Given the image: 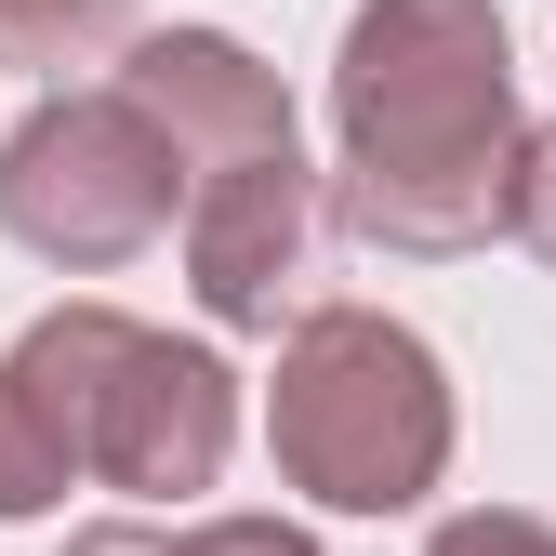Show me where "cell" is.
Instances as JSON below:
<instances>
[{"mask_svg":"<svg viewBox=\"0 0 556 556\" xmlns=\"http://www.w3.org/2000/svg\"><path fill=\"white\" fill-rule=\"evenodd\" d=\"M517 40L504 0H358L331 53V226L397 265H464L504 239L517 173Z\"/></svg>","mask_w":556,"mask_h":556,"instance_id":"6da1fadb","label":"cell"},{"mask_svg":"<svg viewBox=\"0 0 556 556\" xmlns=\"http://www.w3.org/2000/svg\"><path fill=\"white\" fill-rule=\"evenodd\" d=\"M0 371L53 425L66 477L132 491V504H199L226 477V451H239V371L213 344H186V331L119 318V305H40Z\"/></svg>","mask_w":556,"mask_h":556,"instance_id":"7a4b0ae2","label":"cell"},{"mask_svg":"<svg viewBox=\"0 0 556 556\" xmlns=\"http://www.w3.org/2000/svg\"><path fill=\"white\" fill-rule=\"evenodd\" d=\"M451 371L438 344L384 318V305H305L278 331V384H265V464L278 491H305L331 517H410L451 477Z\"/></svg>","mask_w":556,"mask_h":556,"instance_id":"3957f363","label":"cell"},{"mask_svg":"<svg viewBox=\"0 0 556 556\" xmlns=\"http://www.w3.org/2000/svg\"><path fill=\"white\" fill-rule=\"evenodd\" d=\"M186 213V173L147 119L119 106V80H66L14 119L0 147V239L40 252L53 278H106L132 252H160Z\"/></svg>","mask_w":556,"mask_h":556,"instance_id":"277c9868","label":"cell"},{"mask_svg":"<svg viewBox=\"0 0 556 556\" xmlns=\"http://www.w3.org/2000/svg\"><path fill=\"white\" fill-rule=\"evenodd\" d=\"M318 226L331 199L305 173V147H265V160H226V173H186V292L213 331H292L305 318V278H318Z\"/></svg>","mask_w":556,"mask_h":556,"instance_id":"5b68a950","label":"cell"},{"mask_svg":"<svg viewBox=\"0 0 556 556\" xmlns=\"http://www.w3.org/2000/svg\"><path fill=\"white\" fill-rule=\"evenodd\" d=\"M119 106L173 147V173H226V160H265L292 147V93H278V66L226 27H132L119 40Z\"/></svg>","mask_w":556,"mask_h":556,"instance_id":"8992f818","label":"cell"},{"mask_svg":"<svg viewBox=\"0 0 556 556\" xmlns=\"http://www.w3.org/2000/svg\"><path fill=\"white\" fill-rule=\"evenodd\" d=\"M119 40H132L119 0H0V80L66 93L80 66H119Z\"/></svg>","mask_w":556,"mask_h":556,"instance_id":"52a82bcc","label":"cell"},{"mask_svg":"<svg viewBox=\"0 0 556 556\" xmlns=\"http://www.w3.org/2000/svg\"><path fill=\"white\" fill-rule=\"evenodd\" d=\"M53 504H66V451L27 410V384L0 371V517H53Z\"/></svg>","mask_w":556,"mask_h":556,"instance_id":"ba28073f","label":"cell"},{"mask_svg":"<svg viewBox=\"0 0 556 556\" xmlns=\"http://www.w3.org/2000/svg\"><path fill=\"white\" fill-rule=\"evenodd\" d=\"M504 239H517L530 265H556V119H530V132H517V173H504Z\"/></svg>","mask_w":556,"mask_h":556,"instance_id":"9c48e42d","label":"cell"},{"mask_svg":"<svg viewBox=\"0 0 556 556\" xmlns=\"http://www.w3.org/2000/svg\"><path fill=\"white\" fill-rule=\"evenodd\" d=\"M425 556H556V517H530V504H464V517L425 530Z\"/></svg>","mask_w":556,"mask_h":556,"instance_id":"30bf717a","label":"cell"},{"mask_svg":"<svg viewBox=\"0 0 556 556\" xmlns=\"http://www.w3.org/2000/svg\"><path fill=\"white\" fill-rule=\"evenodd\" d=\"M173 556H318V543H305L292 517H186Z\"/></svg>","mask_w":556,"mask_h":556,"instance_id":"8fae6325","label":"cell"},{"mask_svg":"<svg viewBox=\"0 0 556 556\" xmlns=\"http://www.w3.org/2000/svg\"><path fill=\"white\" fill-rule=\"evenodd\" d=\"M66 556H173L160 517H93V530H66Z\"/></svg>","mask_w":556,"mask_h":556,"instance_id":"7c38bea8","label":"cell"}]
</instances>
